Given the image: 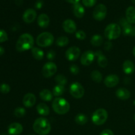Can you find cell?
<instances>
[{
  "mask_svg": "<svg viewBox=\"0 0 135 135\" xmlns=\"http://www.w3.org/2000/svg\"><path fill=\"white\" fill-rule=\"evenodd\" d=\"M34 44V40L32 36L28 33H25L18 38L16 43V50L18 52L27 51L30 49L33 48Z\"/></svg>",
  "mask_w": 135,
  "mask_h": 135,
  "instance_id": "obj_1",
  "label": "cell"
},
{
  "mask_svg": "<svg viewBox=\"0 0 135 135\" xmlns=\"http://www.w3.org/2000/svg\"><path fill=\"white\" fill-rule=\"evenodd\" d=\"M51 125L48 120L44 117L36 119L33 124V129L39 135H47L51 131Z\"/></svg>",
  "mask_w": 135,
  "mask_h": 135,
  "instance_id": "obj_2",
  "label": "cell"
},
{
  "mask_svg": "<svg viewBox=\"0 0 135 135\" xmlns=\"http://www.w3.org/2000/svg\"><path fill=\"white\" fill-rule=\"evenodd\" d=\"M52 108L56 113L59 115H64L68 113L69 111L70 105L65 99L57 98L53 101Z\"/></svg>",
  "mask_w": 135,
  "mask_h": 135,
  "instance_id": "obj_3",
  "label": "cell"
},
{
  "mask_svg": "<svg viewBox=\"0 0 135 135\" xmlns=\"http://www.w3.org/2000/svg\"><path fill=\"white\" fill-rule=\"evenodd\" d=\"M121 33V26L117 24L112 23L108 25L104 30L105 38L109 40H115L120 36Z\"/></svg>",
  "mask_w": 135,
  "mask_h": 135,
  "instance_id": "obj_4",
  "label": "cell"
},
{
  "mask_svg": "<svg viewBox=\"0 0 135 135\" xmlns=\"http://www.w3.org/2000/svg\"><path fill=\"white\" fill-rule=\"evenodd\" d=\"M54 41V37L52 34L50 32L41 33L36 38V44L38 46L42 47H46L52 45Z\"/></svg>",
  "mask_w": 135,
  "mask_h": 135,
  "instance_id": "obj_5",
  "label": "cell"
},
{
  "mask_svg": "<svg viewBox=\"0 0 135 135\" xmlns=\"http://www.w3.org/2000/svg\"><path fill=\"white\" fill-rule=\"evenodd\" d=\"M108 117V113L105 109L100 108L94 112L92 121L96 125H102L105 123Z\"/></svg>",
  "mask_w": 135,
  "mask_h": 135,
  "instance_id": "obj_6",
  "label": "cell"
},
{
  "mask_svg": "<svg viewBox=\"0 0 135 135\" xmlns=\"http://www.w3.org/2000/svg\"><path fill=\"white\" fill-rule=\"evenodd\" d=\"M70 94L75 98L79 99L83 98L84 94V89L79 83H72L69 88Z\"/></svg>",
  "mask_w": 135,
  "mask_h": 135,
  "instance_id": "obj_7",
  "label": "cell"
},
{
  "mask_svg": "<svg viewBox=\"0 0 135 135\" xmlns=\"http://www.w3.org/2000/svg\"><path fill=\"white\" fill-rule=\"evenodd\" d=\"M107 15V7L104 4H99L95 7L93 11V18L97 21H102L105 18Z\"/></svg>",
  "mask_w": 135,
  "mask_h": 135,
  "instance_id": "obj_8",
  "label": "cell"
},
{
  "mask_svg": "<svg viewBox=\"0 0 135 135\" xmlns=\"http://www.w3.org/2000/svg\"><path fill=\"white\" fill-rule=\"evenodd\" d=\"M57 71V67L55 63L52 62H47L42 67V73L45 78H50L56 73Z\"/></svg>",
  "mask_w": 135,
  "mask_h": 135,
  "instance_id": "obj_9",
  "label": "cell"
},
{
  "mask_svg": "<svg viewBox=\"0 0 135 135\" xmlns=\"http://www.w3.org/2000/svg\"><path fill=\"white\" fill-rule=\"evenodd\" d=\"M95 59V53L91 50L85 51L84 54L82 55L80 57V63L82 65L85 66L90 65L93 63Z\"/></svg>",
  "mask_w": 135,
  "mask_h": 135,
  "instance_id": "obj_10",
  "label": "cell"
},
{
  "mask_svg": "<svg viewBox=\"0 0 135 135\" xmlns=\"http://www.w3.org/2000/svg\"><path fill=\"white\" fill-rule=\"evenodd\" d=\"M80 54V50L76 46H73L69 47L66 51L65 57L69 61H75L79 58Z\"/></svg>",
  "mask_w": 135,
  "mask_h": 135,
  "instance_id": "obj_11",
  "label": "cell"
},
{
  "mask_svg": "<svg viewBox=\"0 0 135 135\" xmlns=\"http://www.w3.org/2000/svg\"><path fill=\"white\" fill-rule=\"evenodd\" d=\"M36 11L33 9H28L22 15V19L26 23L30 24L34 22L36 18Z\"/></svg>",
  "mask_w": 135,
  "mask_h": 135,
  "instance_id": "obj_12",
  "label": "cell"
},
{
  "mask_svg": "<svg viewBox=\"0 0 135 135\" xmlns=\"http://www.w3.org/2000/svg\"><path fill=\"white\" fill-rule=\"evenodd\" d=\"M63 30L69 34H73L76 31V23L71 19H67L64 21L62 25Z\"/></svg>",
  "mask_w": 135,
  "mask_h": 135,
  "instance_id": "obj_13",
  "label": "cell"
},
{
  "mask_svg": "<svg viewBox=\"0 0 135 135\" xmlns=\"http://www.w3.org/2000/svg\"><path fill=\"white\" fill-rule=\"evenodd\" d=\"M36 102V98L34 94L32 93H28L25 95L22 100V103L24 105L26 108H31L34 106Z\"/></svg>",
  "mask_w": 135,
  "mask_h": 135,
  "instance_id": "obj_14",
  "label": "cell"
},
{
  "mask_svg": "<svg viewBox=\"0 0 135 135\" xmlns=\"http://www.w3.org/2000/svg\"><path fill=\"white\" fill-rule=\"evenodd\" d=\"M119 82V79L116 75H108L104 80V84L108 88H113L117 86Z\"/></svg>",
  "mask_w": 135,
  "mask_h": 135,
  "instance_id": "obj_15",
  "label": "cell"
},
{
  "mask_svg": "<svg viewBox=\"0 0 135 135\" xmlns=\"http://www.w3.org/2000/svg\"><path fill=\"white\" fill-rule=\"evenodd\" d=\"M23 131L22 125L18 123H13L8 127V133L10 135H18Z\"/></svg>",
  "mask_w": 135,
  "mask_h": 135,
  "instance_id": "obj_16",
  "label": "cell"
},
{
  "mask_svg": "<svg viewBox=\"0 0 135 135\" xmlns=\"http://www.w3.org/2000/svg\"><path fill=\"white\" fill-rule=\"evenodd\" d=\"M120 25L123 27V32L125 36H131L133 26L131 24L128 22L127 20L125 18H122L120 20Z\"/></svg>",
  "mask_w": 135,
  "mask_h": 135,
  "instance_id": "obj_17",
  "label": "cell"
},
{
  "mask_svg": "<svg viewBox=\"0 0 135 135\" xmlns=\"http://www.w3.org/2000/svg\"><path fill=\"white\" fill-rule=\"evenodd\" d=\"M37 22H38L40 27L42 28H46L50 25V18H49L48 15L44 14V13H42V14L40 15L39 17H38Z\"/></svg>",
  "mask_w": 135,
  "mask_h": 135,
  "instance_id": "obj_18",
  "label": "cell"
},
{
  "mask_svg": "<svg viewBox=\"0 0 135 135\" xmlns=\"http://www.w3.org/2000/svg\"><path fill=\"white\" fill-rule=\"evenodd\" d=\"M73 12L74 15L77 18H82L84 15L85 10H84V7L80 3H77L76 4H74L73 7Z\"/></svg>",
  "mask_w": 135,
  "mask_h": 135,
  "instance_id": "obj_19",
  "label": "cell"
},
{
  "mask_svg": "<svg viewBox=\"0 0 135 135\" xmlns=\"http://www.w3.org/2000/svg\"><path fill=\"white\" fill-rule=\"evenodd\" d=\"M123 69L124 73L127 75H131L135 71V66L133 61L130 60H126L123 64Z\"/></svg>",
  "mask_w": 135,
  "mask_h": 135,
  "instance_id": "obj_20",
  "label": "cell"
},
{
  "mask_svg": "<svg viewBox=\"0 0 135 135\" xmlns=\"http://www.w3.org/2000/svg\"><path fill=\"white\" fill-rule=\"evenodd\" d=\"M115 94L117 98L122 100H127L131 97V92L125 88H118L116 90Z\"/></svg>",
  "mask_w": 135,
  "mask_h": 135,
  "instance_id": "obj_21",
  "label": "cell"
},
{
  "mask_svg": "<svg viewBox=\"0 0 135 135\" xmlns=\"http://www.w3.org/2000/svg\"><path fill=\"white\" fill-rule=\"evenodd\" d=\"M126 19L130 24H135V7L130 6L126 10Z\"/></svg>",
  "mask_w": 135,
  "mask_h": 135,
  "instance_id": "obj_22",
  "label": "cell"
},
{
  "mask_svg": "<svg viewBox=\"0 0 135 135\" xmlns=\"http://www.w3.org/2000/svg\"><path fill=\"white\" fill-rule=\"evenodd\" d=\"M95 56L98 57V64L102 68H105L108 65V59L103 55L101 51H97L95 52Z\"/></svg>",
  "mask_w": 135,
  "mask_h": 135,
  "instance_id": "obj_23",
  "label": "cell"
},
{
  "mask_svg": "<svg viewBox=\"0 0 135 135\" xmlns=\"http://www.w3.org/2000/svg\"><path fill=\"white\" fill-rule=\"evenodd\" d=\"M36 110L38 113L42 116H47L50 114V108L44 103H40L37 105Z\"/></svg>",
  "mask_w": 135,
  "mask_h": 135,
  "instance_id": "obj_24",
  "label": "cell"
},
{
  "mask_svg": "<svg viewBox=\"0 0 135 135\" xmlns=\"http://www.w3.org/2000/svg\"><path fill=\"white\" fill-rule=\"evenodd\" d=\"M40 97L44 101L50 102L52 100L53 94L49 90L44 89L40 92Z\"/></svg>",
  "mask_w": 135,
  "mask_h": 135,
  "instance_id": "obj_25",
  "label": "cell"
},
{
  "mask_svg": "<svg viewBox=\"0 0 135 135\" xmlns=\"http://www.w3.org/2000/svg\"><path fill=\"white\" fill-rule=\"evenodd\" d=\"M32 57L34 59L38 61L42 60L43 59L44 56V51L41 49L36 47H33L32 49Z\"/></svg>",
  "mask_w": 135,
  "mask_h": 135,
  "instance_id": "obj_26",
  "label": "cell"
},
{
  "mask_svg": "<svg viewBox=\"0 0 135 135\" xmlns=\"http://www.w3.org/2000/svg\"><path fill=\"white\" fill-rule=\"evenodd\" d=\"M75 121L78 125H83L87 123V121H88V117H87V116L85 114L79 113V114L76 115V117L75 118Z\"/></svg>",
  "mask_w": 135,
  "mask_h": 135,
  "instance_id": "obj_27",
  "label": "cell"
},
{
  "mask_svg": "<svg viewBox=\"0 0 135 135\" xmlns=\"http://www.w3.org/2000/svg\"><path fill=\"white\" fill-rule=\"evenodd\" d=\"M91 44L93 46H96V47H98V46H101L102 44L103 43V38L101 35L99 34H96L92 36L90 40Z\"/></svg>",
  "mask_w": 135,
  "mask_h": 135,
  "instance_id": "obj_28",
  "label": "cell"
},
{
  "mask_svg": "<svg viewBox=\"0 0 135 135\" xmlns=\"http://www.w3.org/2000/svg\"><path fill=\"white\" fill-rule=\"evenodd\" d=\"M65 91V86L60 85V84H57V85L55 86L54 88L52 91V94L54 96H60L61 95H63V94L64 93Z\"/></svg>",
  "mask_w": 135,
  "mask_h": 135,
  "instance_id": "obj_29",
  "label": "cell"
},
{
  "mask_svg": "<svg viewBox=\"0 0 135 135\" xmlns=\"http://www.w3.org/2000/svg\"><path fill=\"white\" fill-rule=\"evenodd\" d=\"M90 77L93 81L99 83L102 80V75L98 71H93L90 74Z\"/></svg>",
  "mask_w": 135,
  "mask_h": 135,
  "instance_id": "obj_30",
  "label": "cell"
},
{
  "mask_svg": "<svg viewBox=\"0 0 135 135\" xmlns=\"http://www.w3.org/2000/svg\"><path fill=\"white\" fill-rule=\"evenodd\" d=\"M69 42V40L67 36H59L56 40V44L59 47H64L66 46Z\"/></svg>",
  "mask_w": 135,
  "mask_h": 135,
  "instance_id": "obj_31",
  "label": "cell"
},
{
  "mask_svg": "<svg viewBox=\"0 0 135 135\" xmlns=\"http://www.w3.org/2000/svg\"><path fill=\"white\" fill-rule=\"evenodd\" d=\"M55 80V82H56L58 84H60V85L65 86L67 83V78L63 75H58L57 76H56Z\"/></svg>",
  "mask_w": 135,
  "mask_h": 135,
  "instance_id": "obj_32",
  "label": "cell"
},
{
  "mask_svg": "<svg viewBox=\"0 0 135 135\" xmlns=\"http://www.w3.org/2000/svg\"><path fill=\"white\" fill-rule=\"evenodd\" d=\"M14 114L17 117L21 118V117H24L25 115V114H26V110H25V108L19 107V108H17L15 109Z\"/></svg>",
  "mask_w": 135,
  "mask_h": 135,
  "instance_id": "obj_33",
  "label": "cell"
},
{
  "mask_svg": "<svg viewBox=\"0 0 135 135\" xmlns=\"http://www.w3.org/2000/svg\"><path fill=\"white\" fill-rule=\"evenodd\" d=\"M10 86H9V84H6V83H3V84H1V86H0V92H1V93L4 94L9 93V92H10Z\"/></svg>",
  "mask_w": 135,
  "mask_h": 135,
  "instance_id": "obj_34",
  "label": "cell"
},
{
  "mask_svg": "<svg viewBox=\"0 0 135 135\" xmlns=\"http://www.w3.org/2000/svg\"><path fill=\"white\" fill-rule=\"evenodd\" d=\"M82 2L86 7H92L96 4V0H82Z\"/></svg>",
  "mask_w": 135,
  "mask_h": 135,
  "instance_id": "obj_35",
  "label": "cell"
},
{
  "mask_svg": "<svg viewBox=\"0 0 135 135\" xmlns=\"http://www.w3.org/2000/svg\"><path fill=\"white\" fill-rule=\"evenodd\" d=\"M8 40V35L4 30L0 29V43L6 42Z\"/></svg>",
  "mask_w": 135,
  "mask_h": 135,
  "instance_id": "obj_36",
  "label": "cell"
},
{
  "mask_svg": "<svg viewBox=\"0 0 135 135\" xmlns=\"http://www.w3.org/2000/svg\"><path fill=\"white\" fill-rule=\"evenodd\" d=\"M86 37V33L84 32L83 30H78L76 32V38L77 39L80 40H84Z\"/></svg>",
  "mask_w": 135,
  "mask_h": 135,
  "instance_id": "obj_37",
  "label": "cell"
},
{
  "mask_svg": "<svg viewBox=\"0 0 135 135\" xmlns=\"http://www.w3.org/2000/svg\"><path fill=\"white\" fill-rule=\"evenodd\" d=\"M70 71L71 72V73L73 74V75H77L79 73V68L77 65H72L70 67Z\"/></svg>",
  "mask_w": 135,
  "mask_h": 135,
  "instance_id": "obj_38",
  "label": "cell"
},
{
  "mask_svg": "<svg viewBox=\"0 0 135 135\" xmlns=\"http://www.w3.org/2000/svg\"><path fill=\"white\" fill-rule=\"evenodd\" d=\"M55 57V53L53 50H50L47 54V58L49 60H53Z\"/></svg>",
  "mask_w": 135,
  "mask_h": 135,
  "instance_id": "obj_39",
  "label": "cell"
},
{
  "mask_svg": "<svg viewBox=\"0 0 135 135\" xmlns=\"http://www.w3.org/2000/svg\"><path fill=\"white\" fill-rule=\"evenodd\" d=\"M112 47H113V44H112V42H109V41H108V42H105V45H104V49H105V50H107V51L110 50L112 48Z\"/></svg>",
  "mask_w": 135,
  "mask_h": 135,
  "instance_id": "obj_40",
  "label": "cell"
},
{
  "mask_svg": "<svg viewBox=\"0 0 135 135\" xmlns=\"http://www.w3.org/2000/svg\"><path fill=\"white\" fill-rule=\"evenodd\" d=\"M100 135H114L113 132L112 131L109 129H105V130H104L101 133H100Z\"/></svg>",
  "mask_w": 135,
  "mask_h": 135,
  "instance_id": "obj_41",
  "label": "cell"
},
{
  "mask_svg": "<svg viewBox=\"0 0 135 135\" xmlns=\"http://www.w3.org/2000/svg\"><path fill=\"white\" fill-rule=\"evenodd\" d=\"M43 4L44 3L42 0H38V1H37L36 2L35 7L38 9H41V8H42V7H43Z\"/></svg>",
  "mask_w": 135,
  "mask_h": 135,
  "instance_id": "obj_42",
  "label": "cell"
},
{
  "mask_svg": "<svg viewBox=\"0 0 135 135\" xmlns=\"http://www.w3.org/2000/svg\"><path fill=\"white\" fill-rule=\"evenodd\" d=\"M65 1H67V2L69 3H71V4H76L77 3L79 2V1L80 0H65Z\"/></svg>",
  "mask_w": 135,
  "mask_h": 135,
  "instance_id": "obj_43",
  "label": "cell"
},
{
  "mask_svg": "<svg viewBox=\"0 0 135 135\" xmlns=\"http://www.w3.org/2000/svg\"><path fill=\"white\" fill-rule=\"evenodd\" d=\"M4 53H5V50H4L3 47H1V46H0V56H1V55H2Z\"/></svg>",
  "mask_w": 135,
  "mask_h": 135,
  "instance_id": "obj_44",
  "label": "cell"
},
{
  "mask_svg": "<svg viewBox=\"0 0 135 135\" xmlns=\"http://www.w3.org/2000/svg\"><path fill=\"white\" fill-rule=\"evenodd\" d=\"M131 36H135V26H133V29H132Z\"/></svg>",
  "mask_w": 135,
  "mask_h": 135,
  "instance_id": "obj_45",
  "label": "cell"
},
{
  "mask_svg": "<svg viewBox=\"0 0 135 135\" xmlns=\"http://www.w3.org/2000/svg\"><path fill=\"white\" fill-rule=\"evenodd\" d=\"M133 55H134V57H135V46H134V48H133Z\"/></svg>",
  "mask_w": 135,
  "mask_h": 135,
  "instance_id": "obj_46",
  "label": "cell"
},
{
  "mask_svg": "<svg viewBox=\"0 0 135 135\" xmlns=\"http://www.w3.org/2000/svg\"><path fill=\"white\" fill-rule=\"evenodd\" d=\"M131 1H132V2H133V3L135 5V0H131Z\"/></svg>",
  "mask_w": 135,
  "mask_h": 135,
  "instance_id": "obj_47",
  "label": "cell"
},
{
  "mask_svg": "<svg viewBox=\"0 0 135 135\" xmlns=\"http://www.w3.org/2000/svg\"><path fill=\"white\" fill-rule=\"evenodd\" d=\"M0 135H7L5 133H1V134H0Z\"/></svg>",
  "mask_w": 135,
  "mask_h": 135,
  "instance_id": "obj_48",
  "label": "cell"
},
{
  "mask_svg": "<svg viewBox=\"0 0 135 135\" xmlns=\"http://www.w3.org/2000/svg\"><path fill=\"white\" fill-rule=\"evenodd\" d=\"M134 121H135V114H134Z\"/></svg>",
  "mask_w": 135,
  "mask_h": 135,
  "instance_id": "obj_49",
  "label": "cell"
},
{
  "mask_svg": "<svg viewBox=\"0 0 135 135\" xmlns=\"http://www.w3.org/2000/svg\"><path fill=\"white\" fill-rule=\"evenodd\" d=\"M29 135H35V134H29Z\"/></svg>",
  "mask_w": 135,
  "mask_h": 135,
  "instance_id": "obj_50",
  "label": "cell"
}]
</instances>
